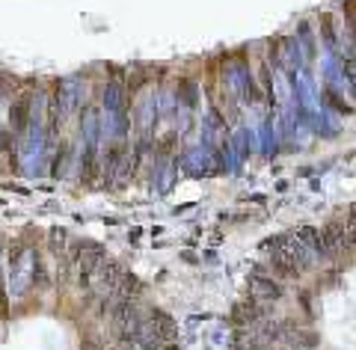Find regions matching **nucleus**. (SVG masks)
<instances>
[{
    "label": "nucleus",
    "instance_id": "obj_1",
    "mask_svg": "<svg viewBox=\"0 0 356 350\" xmlns=\"http://www.w3.org/2000/svg\"><path fill=\"white\" fill-rule=\"evenodd\" d=\"M247 294L261 300L264 306H273V303H280L285 297V282L280 276H273L270 270H267V264H261L252 270V276L247 282Z\"/></svg>",
    "mask_w": 356,
    "mask_h": 350
},
{
    "label": "nucleus",
    "instance_id": "obj_2",
    "mask_svg": "<svg viewBox=\"0 0 356 350\" xmlns=\"http://www.w3.org/2000/svg\"><path fill=\"white\" fill-rule=\"evenodd\" d=\"M30 119H33V95L21 93L13 101V107H9V128H13V134H24Z\"/></svg>",
    "mask_w": 356,
    "mask_h": 350
}]
</instances>
